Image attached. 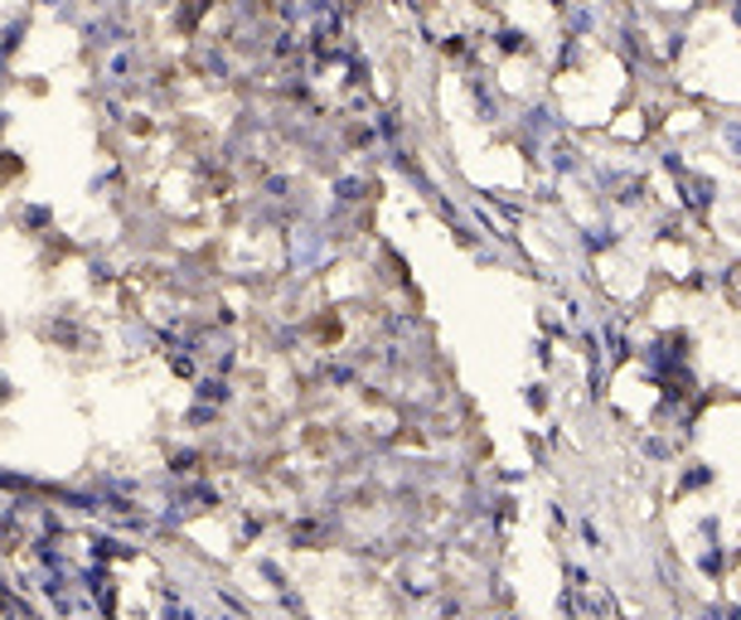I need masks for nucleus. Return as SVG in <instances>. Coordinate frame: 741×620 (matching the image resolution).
I'll list each match as a JSON object with an SVG mask.
<instances>
[{
	"mask_svg": "<svg viewBox=\"0 0 741 620\" xmlns=\"http://www.w3.org/2000/svg\"><path fill=\"white\" fill-rule=\"evenodd\" d=\"M601 24H606V16H601L597 0H572V6L562 10V34L567 39H591Z\"/></svg>",
	"mask_w": 741,
	"mask_h": 620,
	"instance_id": "f257e3e1",
	"label": "nucleus"
},
{
	"mask_svg": "<svg viewBox=\"0 0 741 620\" xmlns=\"http://www.w3.org/2000/svg\"><path fill=\"white\" fill-rule=\"evenodd\" d=\"M489 39H495V54H505V59H528L534 54V34L524 30V24H509V20H499L495 30H489Z\"/></svg>",
	"mask_w": 741,
	"mask_h": 620,
	"instance_id": "f03ea898",
	"label": "nucleus"
},
{
	"mask_svg": "<svg viewBox=\"0 0 741 620\" xmlns=\"http://www.w3.org/2000/svg\"><path fill=\"white\" fill-rule=\"evenodd\" d=\"M727 20H732L737 30H741V0H727Z\"/></svg>",
	"mask_w": 741,
	"mask_h": 620,
	"instance_id": "7ed1b4c3",
	"label": "nucleus"
},
{
	"mask_svg": "<svg viewBox=\"0 0 741 620\" xmlns=\"http://www.w3.org/2000/svg\"><path fill=\"white\" fill-rule=\"evenodd\" d=\"M620 6H626V0H620Z\"/></svg>",
	"mask_w": 741,
	"mask_h": 620,
	"instance_id": "20e7f679",
	"label": "nucleus"
}]
</instances>
